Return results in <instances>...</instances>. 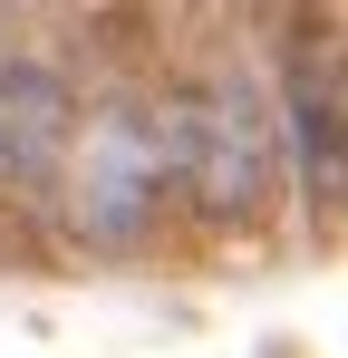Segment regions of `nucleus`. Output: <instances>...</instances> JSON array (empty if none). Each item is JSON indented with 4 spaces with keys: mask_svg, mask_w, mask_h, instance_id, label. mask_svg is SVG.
<instances>
[{
    "mask_svg": "<svg viewBox=\"0 0 348 358\" xmlns=\"http://www.w3.org/2000/svg\"><path fill=\"white\" fill-rule=\"evenodd\" d=\"M68 223L87 242H145L174 194V107H136L116 97L107 117L68 145Z\"/></svg>",
    "mask_w": 348,
    "mask_h": 358,
    "instance_id": "obj_1",
    "label": "nucleus"
},
{
    "mask_svg": "<svg viewBox=\"0 0 348 358\" xmlns=\"http://www.w3.org/2000/svg\"><path fill=\"white\" fill-rule=\"evenodd\" d=\"M271 165H281V136H271V107L252 97V78H213L174 107V184L194 194L203 223H261Z\"/></svg>",
    "mask_w": 348,
    "mask_h": 358,
    "instance_id": "obj_2",
    "label": "nucleus"
},
{
    "mask_svg": "<svg viewBox=\"0 0 348 358\" xmlns=\"http://www.w3.org/2000/svg\"><path fill=\"white\" fill-rule=\"evenodd\" d=\"M290 145H300V175L310 194L348 213V68L319 49V39H300L290 49Z\"/></svg>",
    "mask_w": 348,
    "mask_h": 358,
    "instance_id": "obj_3",
    "label": "nucleus"
},
{
    "mask_svg": "<svg viewBox=\"0 0 348 358\" xmlns=\"http://www.w3.org/2000/svg\"><path fill=\"white\" fill-rule=\"evenodd\" d=\"M68 145H78V107H68V87H58L49 68H0V184L10 194H39V184L68 165Z\"/></svg>",
    "mask_w": 348,
    "mask_h": 358,
    "instance_id": "obj_4",
    "label": "nucleus"
}]
</instances>
